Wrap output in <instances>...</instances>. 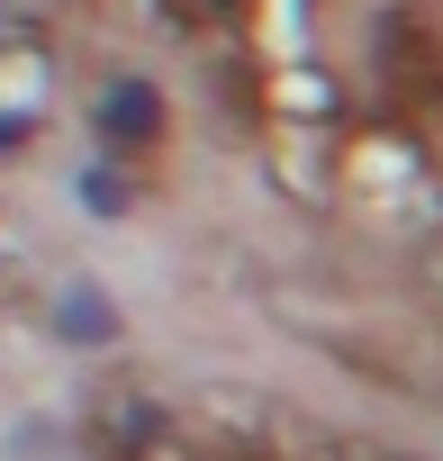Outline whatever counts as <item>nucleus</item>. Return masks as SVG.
<instances>
[{
  "label": "nucleus",
  "instance_id": "1",
  "mask_svg": "<svg viewBox=\"0 0 443 461\" xmlns=\"http://www.w3.org/2000/svg\"><path fill=\"white\" fill-rule=\"evenodd\" d=\"M109 136H118V145H136V136H145V91H118V118H109Z\"/></svg>",
  "mask_w": 443,
  "mask_h": 461
},
{
  "label": "nucleus",
  "instance_id": "2",
  "mask_svg": "<svg viewBox=\"0 0 443 461\" xmlns=\"http://www.w3.org/2000/svg\"><path fill=\"white\" fill-rule=\"evenodd\" d=\"M317 461H398V452H362V443H335V452H317Z\"/></svg>",
  "mask_w": 443,
  "mask_h": 461
}]
</instances>
